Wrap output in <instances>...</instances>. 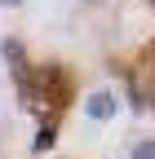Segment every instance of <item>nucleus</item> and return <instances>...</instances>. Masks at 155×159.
<instances>
[{"label": "nucleus", "instance_id": "5", "mask_svg": "<svg viewBox=\"0 0 155 159\" xmlns=\"http://www.w3.org/2000/svg\"><path fill=\"white\" fill-rule=\"evenodd\" d=\"M27 0H0V9H22Z\"/></svg>", "mask_w": 155, "mask_h": 159}, {"label": "nucleus", "instance_id": "3", "mask_svg": "<svg viewBox=\"0 0 155 159\" xmlns=\"http://www.w3.org/2000/svg\"><path fill=\"white\" fill-rule=\"evenodd\" d=\"M124 93H129V102L138 106V111H151V115H155V35L142 44V53L133 57Z\"/></svg>", "mask_w": 155, "mask_h": 159}, {"label": "nucleus", "instance_id": "4", "mask_svg": "<svg viewBox=\"0 0 155 159\" xmlns=\"http://www.w3.org/2000/svg\"><path fill=\"white\" fill-rule=\"evenodd\" d=\"M124 159H155V133H133L124 142Z\"/></svg>", "mask_w": 155, "mask_h": 159}, {"label": "nucleus", "instance_id": "1", "mask_svg": "<svg viewBox=\"0 0 155 159\" xmlns=\"http://www.w3.org/2000/svg\"><path fill=\"white\" fill-rule=\"evenodd\" d=\"M18 80V102L35 124H58L75 111L80 89H75V71L67 62H13Z\"/></svg>", "mask_w": 155, "mask_h": 159}, {"label": "nucleus", "instance_id": "6", "mask_svg": "<svg viewBox=\"0 0 155 159\" xmlns=\"http://www.w3.org/2000/svg\"><path fill=\"white\" fill-rule=\"evenodd\" d=\"M146 5H151V9H155V0H146Z\"/></svg>", "mask_w": 155, "mask_h": 159}, {"label": "nucleus", "instance_id": "2", "mask_svg": "<svg viewBox=\"0 0 155 159\" xmlns=\"http://www.w3.org/2000/svg\"><path fill=\"white\" fill-rule=\"evenodd\" d=\"M124 102H129V93L120 84H93V89L80 93L75 115H80V124H89V128H106V124H115V119L124 115Z\"/></svg>", "mask_w": 155, "mask_h": 159}]
</instances>
